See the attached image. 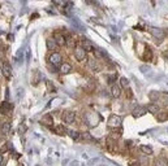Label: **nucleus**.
<instances>
[{"label":"nucleus","instance_id":"nucleus-1","mask_svg":"<svg viewBox=\"0 0 168 166\" xmlns=\"http://www.w3.org/2000/svg\"><path fill=\"white\" fill-rule=\"evenodd\" d=\"M84 119H85V123H86L89 127H95V126L100 122V116L95 112H87V113H85Z\"/></svg>","mask_w":168,"mask_h":166},{"label":"nucleus","instance_id":"nucleus-2","mask_svg":"<svg viewBox=\"0 0 168 166\" xmlns=\"http://www.w3.org/2000/svg\"><path fill=\"white\" fill-rule=\"evenodd\" d=\"M121 123H123V118L120 116H116V114H112L108 119L107 125L111 130H116V129H120L121 127Z\"/></svg>","mask_w":168,"mask_h":166},{"label":"nucleus","instance_id":"nucleus-3","mask_svg":"<svg viewBox=\"0 0 168 166\" xmlns=\"http://www.w3.org/2000/svg\"><path fill=\"white\" fill-rule=\"evenodd\" d=\"M48 61H50V64H52L54 66H56V65H61L63 57H61V55L59 53V52H54V53L50 55V57H48Z\"/></svg>","mask_w":168,"mask_h":166},{"label":"nucleus","instance_id":"nucleus-4","mask_svg":"<svg viewBox=\"0 0 168 166\" xmlns=\"http://www.w3.org/2000/svg\"><path fill=\"white\" fill-rule=\"evenodd\" d=\"M0 112H1V114L4 116H11L12 112H13V105L9 103H1V105H0Z\"/></svg>","mask_w":168,"mask_h":166},{"label":"nucleus","instance_id":"nucleus-5","mask_svg":"<svg viewBox=\"0 0 168 166\" xmlns=\"http://www.w3.org/2000/svg\"><path fill=\"white\" fill-rule=\"evenodd\" d=\"M74 57L77 58L78 61L86 60V51H85L82 47H80V45H77V47L74 48Z\"/></svg>","mask_w":168,"mask_h":166},{"label":"nucleus","instance_id":"nucleus-6","mask_svg":"<svg viewBox=\"0 0 168 166\" xmlns=\"http://www.w3.org/2000/svg\"><path fill=\"white\" fill-rule=\"evenodd\" d=\"M63 119H64L65 123H73L76 119V114L72 110H64L63 112Z\"/></svg>","mask_w":168,"mask_h":166},{"label":"nucleus","instance_id":"nucleus-7","mask_svg":"<svg viewBox=\"0 0 168 166\" xmlns=\"http://www.w3.org/2000/svg\"><path fill=\"white\" fill-rule=\"evenodd\" d=\"M150 32H151V35H153L154 38H158L159 40H162V39L166 37V34H164V31L162 30V29H158V27H150L149 29Z\"/></svg>","mask_w":168,"mask_h":166},{"label":"nucleus","instance_id":"nucleus-8","mask_svg":"<svg viewBox=\"0 0 168 166\" xmlns=\"http://www.w3.org/2000/svg\"><path fill=\"white\" fill-rule=\"evenodd\" d=\"M1 74L7 78V79H9V78L12 77V68H11V65H9L8 63L3 64V66H1Z\"/></svg>","mask_w":168,"mask_h":166},{"label":"nucleus","instance_id":"nucleus-9","mask_svg":"<svg viewBox=\"0 0 168 166\" xmlns=\"http://www.w3.org/2000/svg\"><path fill=\"white\" fill-rule=\"evenodd\" d=\"M146 112H147V109L145 108V106H137V108H134L132 110V116L138 118V117H142L146 114Z\"/></svg>","mask_w":168,"mask_h":166},{"label":"nucleus","instance_id":"nucleus-10","mask_svg":"<svg viewBox=\"0 0 168 166\" xmlns=\"http://www.w3.org/2000/svg\"><path fill=\"white\" fill-rule=\"evenodd\" d=\"M54 40L56 42L57 45H65L67 44V39H65V37L63 34H60V32H56L54 35Z\"/></svg>","mask_w":168,"mask_h":166},{"label":"nucleus","instance_id":"nucleus-11","mask_svg":"<svg viewBox=\"0 0 168 166\" xmlns=\"http://www.w3.org/2000/svg\"><path fill=\"white\" fill-rule=\"evenodd\" d=\"M82 48L86 51V53H87V52H94V50H95L93 43H91V42H89V40H84V42H82Z\"/></svg>","mask_w":168,"mask_h":166},{"label":"nucleus","instance_id":"nucleus-12","mask_svg":"<svg viewBox=\"0 0 168 166\" xmlns=\"http://www.w3.org/2000/svg\"><path fill=\"white\" fill-rule=\"evenodd\" d=\"M71 70H72V66L68 63H64V64L60 65V73L61 74H69Z\"/></svg>","mask_w":168,"mask_h":166},{"label":"nucleus","instance_id":"nucleus-13","mask_svg":"<svg viewBox=\"0 0 168 166\" xmlns=\"http://www.w3.org/2000/svg\"><path fill=\"white\" fill-rule=\"evenodd\" d=\"M146 109L151 114H158L159 113V105H156V104H150V105H147Z\"/></svg>","mask_w":168,"mask_h":166},{"label":"nucleus","instance_id":"nucleus-14","mask_svg":"<svg viewBox=\"0 0 168 166\" xmlns=\"http://www.w3.org/2000/svg\"><path fill=\"white\" fill-rule=\"evenodd\" d=\"M111 93H112V96L113 97H120V95H121V90H120V87L117 86V84H113L112 86V88H111Z\"/></svg>","mask_w":168,"mask_h":166},{"label":"nucleus","instance_id":"nucleus-15","mask_svg":"<svg viewBox=\"0 0 168 166\" xmlns=\"http://www.w3.org/2000/svg\"><path fill=\"white\" fill-rule=\"evenodd\" d=\"M156 119H158V122H166L168 119V113L167 112H159L156 116Z\"/></svg>","mask_w":168,"mask_h":166},{"label":"nucleus","instance_id":"nucleus-16","mask_svg":"<svg viewBox=\"0 0 168 166\" xmlns=\"http://www.w3.org/2000/svg\"><path fill=\"white\" fill-rule=\"evenodd\" d=\"M46 44H47V48L50 51H54V50H56V47H57V44H56V42L54 40V39H47Z\"/></svg>","mask_w":168,"mask_h":166},{"label":"nucleus","instance_id":"nucleus-17","mask_svg":"<svg viewBox=\"0 0 168 166\" xmlns=\"http://www.w3.org/2000/svg\"><path fill=\"white\" fill-rule=\"evenodd\" d=\"M54 131L56 132V134H57V135H64L65 134V132H68L67 131V129H65L64 127V126H61V125H59V126H56V127H55V130H54Z\"/></svg>","mask_w":168,"mask_h":166},{"label":"nucleus","instance_id":"nucleus-18","mask_svg":"<svg viewBox=\"0 0 168 166\" xmlns=\"http://www.w3.org/2000/svg\"><path fill=\"white\" fill-rule=\"evenodd\" d=\"M0 130H1V132H3V134H8V132H9V130H11V123H9V122L3 123V125L0 126Z\"/></svg>","mask_w":168,"mask_h":166},{"label":"nucleus","instance_id":"nucleus-19","mask_svg":"<svg viewBox=\"0 0 168 166\" xmlns=\"http://www.w3.org/2000/svg\"><path fill=\"white\" fill-rule=\"evenodd\" d=\"M141 152L142 153H145V155H151L153 153V148L150 147V145H141Z\"/></svg>","mask_w":168,"mask_h":166},{"label":"nucleus","instance_id":"nucleus-20","mask_svg":"<svg viewBox=\"0 0 168 166\" xmlns=\"http://www.w3.org/2000/svg\"><path fill=\"white\" fill-rule=\"evenodd\" d=\"M155 166H168V160L164 157H160L155 161Z\"/></svg>","mask_w":168,"mask_h":166},{"label":"nucleus","instance_id":"nucleus-21","mask_svg":"<svg viewBox=\"0 0 168 166\" xmlns=\"http://www.w3.org/2000/svg\"><path fill=\"white\" fill-rule=\"evenodd\" d=\"M90 68H91V70H93V71H99L100 70L99 64H98L97 61H94V60L90 61Z\"/></svg>","mask_w":168,"mask_h":166},{"label":"nucleus","instance_id":"nucleus-22","mask_svg":"<svg viewBox=\"0 0 168 166\" xmlns=\"http://www.w3.org/2000/svg\"><path fill=\"white\" fill-rule=\"evenodd\" d=\"M43 123L44 125H47V126H52L54 125V119H52L51 116H44L43 117Z\"/></svg>","mask_w":168,"mask_h":166},{"label":"nucleus","instance_id":"nucleus-23","mask_svg":"<svg viewBox=\"0 0 168 166\" xmlns=\"http://www.w3.org/2000/svg\"><path fill=\"white\" fill-rule=\"evenodd\" d=\"M68 134H69V136H71L73 140H77L78 138H80V132L78 131H74V130H71V131H68Z\"/></svg>","mask_w":168,"mask_h":166},{"label":"nucleus","instance_id":"nucleus-24","mask_svg":"<svg viewBox=\"0 0 168 166\" xmlns=\"http://www.w3.org/2000/svg\"><path fill=\"white\" fill-rule=\"evenodd\" d=\"M145 53H146V55H145V60H146V61H150L151 60V57H153V55H151V50H150V48L149 47H147L146 48V51H145Z\"/></svg>","mask_w":168,"mask_h":166},{"label":"nucleus","instance_id":"nucleus-25","mask_svg":"<svg viewBox=\"0 0 168 166\" xmlns=\"http://www.w3.org/2000/svg\"><path fill=\"white\" fill-rule=\"evenodd\" d=\"M120 83H121V86H123V87H125V88H128V87H129V80H128L125 77H123L120 79Z\"/></svg>","mask_w":168,"mask_h":166},{"label":"nucleus","instance_id":"nucleus-26","mask_svg":"<svg viewBox=\"0 0 168 166\" xmlns=\"http://www.w3.org/2000/svg\"><path fill=\"white\" fill-rule=\"evenodd\" d=\"M47 88H48V91H50V92H54V91H56L55 86H54V84H52L51 82H47Z\"/></svg>","mask_w":168,"mask_h":166},{"label":"nucleus","instance_id":"nucleus-27","mask_svg":"<svg viewBox=\"0 0 168 166\" xmlns=\"http://www.w3.org/2000/svg\"><path fill=\"white\" fill-rule=\"evenodd\" d=\"M156 97H159V93H156V92H154V91H153V92L150 93V99L151 100H155Z\"/></svg>","mask_w":168,"mask_h":166},{"label":"nucleus","instance_id":"nucleus-28","mask_svg":"<svg viewBox=\"0 0 168 166\" xmlns=\"http://www.w3.org/2000/svg\"><path fill=\"white\" fill-rule=\"evenodd\" d=\"M117 78V74H112V75L110 77V83H113V80Z\"/></svg>","mask_w":168,"mask_h":166},{"label":"nucleus","instance_id":"nucleus-29","mask_svg":"<svg viewBox=\"0 0 168 166\" xmlns=\"http://www.w3.org/2000/svg\"><path fill=\"white\" fill-rule=\"evenodd\" d=\"M3 164H4V156L0 155V166H3Z\"/></svg>","mask_w":168,"mask_h":166},{"label":"nucleus","instance_id":"nucleus-30","mask_svg":"<svg viewBox=\"0 0 168 166\" xmlns=\"http://www.w3.org/2000/svg\"><path fill=\"white\" fill-rule=\"evenodd\" d=\"M25 131H26L25 125H21V127H20V132H25Z\"/></svg>","mask_w":168,"mask_h":166},{"label":"nucleus","instance_id":"nucleus-31","mask_svg":"<svg viewBox=\"0 0 168 166\" xmlns=\"http://www.w3.org/2000/svg\"><path fill=\"white\" fill-rule=\"evenodd\" d=\"M84 138H86V139H87V140H91V138H90V135H89V134H87V132H86V134H85V135H84Z\"/></svg>","mask_w":168,"mask_h":166},{"label":"nucleus","instance_id":"nucleus-32","mask_svg":"<svg viewBox=\"0 0 168 166\" xmlns=\"http://www.w3.org/2000/svg\"><path fill=\"white\" fill-rule=\"evenodd\" d=\"M0 60H4V55H3V52H0Z\"/></svg>","mask_w":168,"mask_h":166},{"label":"nucleus","instance_id":"nucleus-33","mask_svg":"<svg viewBox=\"0 0 168 166\" xmlns=\"http://www.w3.org/2000/svg\"><path fill=\"white\" fill-rule=\"evenodd\" d=\"M130 166H141V164H138V162H134V164H132Z\"/></svg>","mask_w":168,"mask_h":166},{"label":"nucleus","instance_id":"nucleus-34","mask_svg":"<svg viewBox=\"0 0 168 166\" xmlns=\"http://www.w3.org/2000/svg\"><path fill=\"white\" fill-rule=\"evenodd\" d=\"M164 57L168 58V51H167V52H164Z\"/></svg>","mask_w":168,"mask_h":166}]
</instances>
